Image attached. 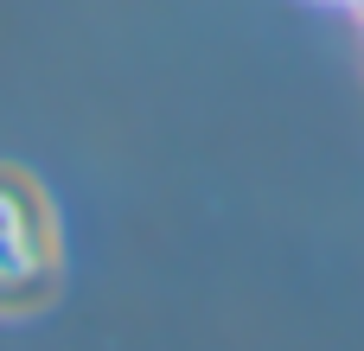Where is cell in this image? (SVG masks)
I'll use <instances>...</instances> for the list:
<instances>
[{"label": "cell", "instance_id": "cell-1", "mask_svg": "<svg viewBox=\"0 0 364 351\" xmlns=\"http://www.w3.org/2000/svg\"><path fill=\"white\" fill-rule=\"evenodd\" d=\"M64 275V243H58V211L38 192L32 173L0 160V313H38L58 294Z\"/></svg>", "mask_w": 364, "mask_h": 351}]
</instances>
